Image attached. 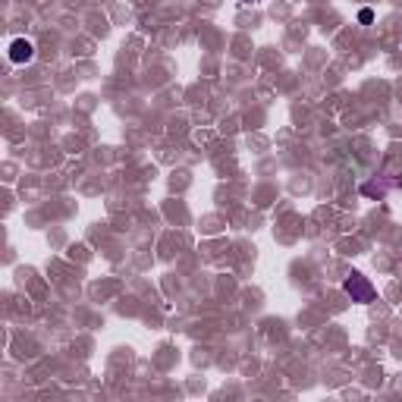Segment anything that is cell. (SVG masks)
Here are the masks:
<instances>
[{
    "label": "cell",
    "mask_w": 402,
    "mask_h": 402,
    "mask_svg": "<svg viewBox=\"0 0 402 402\" xmlns=\"http://www.w3.org/2000/svg\"><path fill=\"white\" fill-rule=\"evenodd\" d=\"M343 292L352 299V302H358V305H371V302L377 299L374 283H371L365 274H358V271H352L349 277L343 280Z\"/></svg>",
    "instance_id": "6da1fadb"
},
{
    "label": "cell",
    "mask_w": 402,
    "mask_h": 402,
    "mask_svg": "<svg viewBox=\"0 0 402 402\" xmlns=\"http://www.w3.org/2000/svg\"><path fill=\"white\" fill-rule=\"evenodd\" d=\"M10 60H13L16 66H22V63H32L35 60V44L28 38H13L10 41Z\"/></svg>",
    "instance_id": "7a4b0ae2"
},
{
    "label": "cell",
    "mask_w": 402,
    "mask_h": 402,
    "mask_svg": "<svg viewBox=\"0 0 402 402\" xmlns=\"http://www.w3.org/2000/svg\"><path fill=\"white\" fill-rule=\"evenodd\" d=\"M358 22H362V26H368V22H374V13H371V10H362V13H358Z\"/></svg>",
    "instance_id": "3957f363"
},
{
    "label": "cell",
    "mask_w": 402,
    "mask_h": 402,
    "mask_svg": "<svg viewBox=\"0 0 402 402\" xmlns=\"http://www.w3.org/2000/svg\"><path fill=\"white\" fill-rule=\"evenodd\" d=\"M242 3H258V0H242Z\"/></svg>",
    "instance_id": "277c9868"
}]
</instances>
